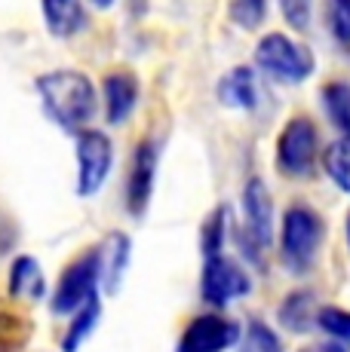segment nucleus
Masks as SVG:
<instances>
[{
  "mask_svg": "<svg viewBox=\"0 0 350 352\" xmlns=\"http://www.w3.org/2000/svg\"><path fill=\"white\" fill-rule=\"evenodd\" d=\"M37 96L43 104L46 117L65 132H83L86 123L96 113V89L92 80L71 67H59V71L40 74L37 77Z\"/></svg>",
  "mask_w": 350,
  "mask_h": 352,
  "instance_id": "1",
  "label": "nucleus"
},
{
  "mask_svg": "<svg viewBox=\"0 0 350 352\" xmlns=\"http://www.w3.org/2000/svg\"><path fill=\"white\" fill-rule=\"evenodd\" d=\"M326 236L322 218L307 206H292L282 214V230H280V254L292 273H305L311 270L316 252Z\"/></svg>",
  "mask_w": 350,
  "mask_h": 352,
  "instance_id": "2",
  "label": "nucleus"
},
{
  "mask_svg": "<svg viewBox=\"0 0 350 352\" xmlns=\"http://www.w3.org/2000/svg\"><path fill=\"white\" fill-rule=\"evenodd\" d=\"M255 65L280 83H301L313 74V52L286 34H265L255 46Z\"/></svg>",
  "mask_w": 350,
  "mask_h": 352,
  "instance_id": "3",
  "label": "nucleus"
},
{
  "mask_svg": "<svg viewBox=\"0 0 350 352\" xmlns=\"http://www.w3.org/2000/svg\"><path fill=\"white\" fill-rule=\"evenodd\" d=\"M99 288H102V248H92L62 273L52 294V313H77L86 300L99 297Z\"/></svg>",
  "mask_w": 350,
  "mask_h": 352,
  "instance_id": "4",
  "label": "nucleus"
},
{
  "mask_svg": "<svg viewBox=\"0 0 350 352\" xmlns=\"http://www.w3.org/2000/svg\"><path fill=\"white\" fill-rule=\"evenodd\" d=\"M274 242V206L271 190L261 178H249L243 187V233L240 245L249 261L261 263V252Z\"/></svg>",
  "mask_w": 350,
  "mask_h": 352,
  "instance_id": "5",
  "label": "nucleus"
},
{
  "mask_svg": "<svg viewBox=\"0 0 350 352\" xmlns=\"http://www.w3.org/2000/svg\"><path fill=\"white\" fill-rule=\"evenodd\" d=\"M316 126L307 117H292L282 126L280 138H277V166L282 175L292 178H307L316 166Z\"/></svg>",
  "mask_w": 350,
  "mask_h": 352,
  "instance_id": "6",
  "label": "nucleus"
},
{
  "mask_svg": "<svg viewBox=\"0 0 350 352\" xmlns=\"http://www.w3.org/2000/svg\"><path fill=\"white\" fill-rule=\"evenodd\" d=\"M114 166V144L99 129L77 132V193L96 196Z\"/></svg>",
  "mask_w": 350,
  "mask_h": 352,
  "instance_id": "7",
  "label": "nucleus"
},
{
  "mask_svg": "<svg viewBox=\"0 0 350 352\" xmlns=\"http://www.w3.org/2000/svg\"><path fill=\"white\" fill-rule=\"evenodd\" d=\"M252 291V282L243 273L240 263H234L225 254H212L203 263V279H200V297L203 303L221 309L234 300V297H246Z\"/></svg>",
  "mask_w": 350,
  "mask_h": 352,
  "instance_id": "8",
  "label": "nucleus"
},
{
  "mask_svg": "<svg viewBox=\"0 0 350 352\" xmlns=\"http://www.w3.org/2000/svg\"><path fill=\"white\" fill-rule=\"evenodd\" d=\"M157 160H160V141L145 138L136 144L130 166V181H126V206H130L132 218H141L151 202L154 190V175H157Z\"/></svg>",
  "mask_w": 350,
  "mask_h": 352,
  "instance_id": "9",
  "label": "nucleus"
},
{
  "mask_svg": "<svg viewBox=\"0 0 350 352\" xmlns=\"http://www.w3.org/2000/svg\"><path fill=\"white\" fill-rule=\"evenodd\" d=\"M240 343V324L231 319H221L218 313L197 316L185 328L178 340V352H218Z\"/></svg>",
  "mask_w": 350,
  "mask_h": 352,
  "instance_id": "10",
  "label": "nucleus"
},
{
  "mask_svg": "<svg viewBox=\"0 0 350 352\" xmlns=\"http://www.w3.org/2000/svg\"><path fill=\"white\" fill-rule=\"evenodd\" d=\"M138 104V80L130 71H111L105 77V117L111 126H120L132 117Z\"/></svg>",
  "mask_w": 350,
  "mask_h": 352,
  "instance_id": "11",
  "label": "nucleus"
},
{
  "mask_svg": "<svg viewBox=\"0 0 350 352\" xmlns=\"http://www.w3.org/2000/svg\"><path fill=\"white\" fill-rule=\"evenodd\" d=\"M10 294L12 300L22 303H37L46 294V279L43 270L31 254H19L10 267Z\"/></svg>",
  "mask_w": 350,
  "mask_h": 352,
  "instance_id": "12",
  "label": "nucleus"
},
{
  "mask_svg": "<svg viewBox=\"0 0 350 352\" xmlns=\"http://www.w3.org/2000/svg\"><path fill=\"white\" fill-rule=\"evenodd\" d=\"M218 101L225 107H237V111H252L258 104V89H255V74L252 67H231L225 77L218 80Z\"/></svg>",
  "mask_w": 350,
  "mask_h": 352,
  "instance_id": "13",
  "label": "nucleus"
},
{
  "mask_svg": "<svg viewBox=\"0 0 350 352\" xmlns=\"http://www.w3.org/2000/svg\"><path fill=\"white\" fill-rule=\"evenodd\" d=\"M40 6H43L46 28L56 34V37H71L86 22V12L80 0H40Z\"/></svg>",
  "mask_w": 350,
  "mask_h": 352,
  "instance_id": "14",
  "label": "nucleus"
},
{
  "mask_svg": "<svg viewBox=\"0 0 350 352\" xmlns=\"http://www.w3.org/2000/svg\"><path fill=\"white\" fill-rule=\"evenodd\" d=\"M102 285L105 291H117L120 282H123V270L130 263V236L123 233H111L102 242Z\"/></svg>",
  "mask_w": 350,
  "mask_h": 352,
  "instance_id": "15",
  "label": "nucleus"
},
{
  "mask_svg": "<svg viewBox=\"0 0 350 352\" xmlns=\"http://www.w3.org/2000/svg\"><path fill=\"white\" fill-rule=\"evenodd\" d=\"M313 303L316 300H313L311 291H292L280 307V324L286 331H292V334H305V331H311L316 316H320L313 309Z\"/></svg>",
  "mask_w": 350,
  "mask_h": 352,
  "instance_id": "16",
  "label": "nucleus"
},
{
  "mask_svg": "<svg viewBox=\"0 0 350 352\" xmlns=\"http://www.w3.org/2000/svg\"><path fill=\"white\" fill-rule=\"evenodd\" d=\"M322 168H326V175L341 190L350 193V135L332 141V144L326 147V153H322Z\"/></svg>",
  "mask_w": 350,
  "mask_h": 352,
  "instance_id": "17",
  "label": "nucleus"
},
{
  "mask_svg": "<svg viewBox=\"0 0 350 352\" xmlns=\"http://www.w3.org/2000/svg\"><path fill=\"white\" fill-rule=\"evenodd\" d=\"M322 107H326L332 126L341 135H350V86L347 83H329L322 89Z\"/></svg>",
  "mask_w": 350,
  "mask_h": 352,
  "instance_id": "18",
  "label": "nucleus"
},
{
  "mask_svg": "<svg viewBox=\"0 0 350 352\" xmlns=\"http://www.w3.org/2000/svg\"><path fill=\"white\" fill-rule=\"evenodd\" d=\"M99 316H102V303H99V297H92V300H86L83 307L74 313V322H71L68 334H65V340H62V349H77L80 343L96 331Z\"/></svg>",
  "mask_w": 350,
  "mask_h": 352,
  "instance_id": "19",
  "label": "nucleus"
},
{
  "mask_svg": "<svg viewBox=\"0 0 350 352\" xmlns=\"http://www.w3.org/2000/svg\"><path fill=\"white\" fill-rule=\"evenodd\" d=\"M31 337V322L16 309L0 307V349H19Z\"/></svg>",
  "mask_w": 350,
  "mask_h": 352,
  "instance_id": "20",
  "label": "nucleus"
},
{
  "mask_svg": "<svg viewBox=\"0 0 350 352\" xmlns=\"http://www.w3.org/2000/svg\"><path fill=\"white\" fill-rule=\"evenodd\" d=\"M225 230H227V208L215 206L209 212V218L203 221V230H200V248H203V257L221 254V245H225Z\"/></svg>",
  "mask_w": 350,
  "mask_h": 352,
  "instance_id": "21",
  "label": "nucleus"
},
{
  "mask_svg": "<svg viewBox=\"0 0 350 352\" xmlns=\"http://www.w3.org/2000/svg\"><path fill=\"white\" fill-rule=\"evenodd\" d=\"M316 328H322L329 337H335V340L350 346V313H344V309L322 307L320 316H316Z\"/></svg>",
  "mask_w": 350,
  "mask_h": 352,
  "instance_id": "22",
  "label": "nucleus"
},
{
  "mask_svg": "<svg viewBox=\"0 0 350 352\" xmlns=\"http://www.w3.org/2000/svg\"><path fill=\"white\" fill-rule=\"evenodd\" d=\"M265 12H267V0H234L231 3V19L246 31L258 28L265 22Z\"/></svg>",
  "mask_w": 350,
  "mask_h": 352,
  "instance_id": "23",
  "label": "nucleus"
},
{
  "mask_svg": "<svg viewBox=\"0 0 350 352\" xmlns=\"http://www.w3.org/2000/svg\"><path fill=\"white\" fill-rule=\"evenodd\" d=\"M329 28L335 40L350 43V0H329Z\"/></svg>",
  "mask_w": 350,
  "mask_h": 352,
  "instance_id": "24",
  "label": "nucleus"
},
{
  "mask_svg": "<svg viewBox=\"0 0 350 352\" xmlns=\"http://www.w3.org/2000/svg\"><path fill=\"white\" fill-rule=\"evenodd\" d=\"M246 349H280V337L274 334L267 324H261L258 319L249 322L246 328V340H243Z\"/></svg>",
  "mask_w": 350,
  "mask_h": 352,
  "instance_id": "25",
  "label": "nucleus"
},
{
  "mask_svg": "<svg viewBox=\"0 0 350 352\" xmlns=\"http://www.w3.org/2000/svg\"><path fill=\"white\" fill-rule=\"evenodd\" d=\"M282 19L289 22V28L295 31H307L311 25V0H280Z\"/></svg>",
  "mask_w": 350,
  "mask_h": 352,
  "instance_id": "26",
  "label": "nucleus"
},
{
  "mask_svg": "<svg viewBox=\"0 0 350 352\" xmlns=\"http://www.w3.org/2000/svg\"><path fill=\"white\" fill-rule=\"evenodd\" d=\"M92 3H96L99 10H111V6H114V0H92Z\"/></svg>",
  "mask_w": 350,
  "mask_h": 352,
  "instance_id": "27",
  "label": "nucleus"
},
{
  "mask_svg": "<svg viewBox=\"0 0 350 352\" xmlns=\"http://www.w3.org/2000/svg\"><path fill=\"white\" fill-rule=\"evenodd\" d=\"M347 242H350V214H347Z\"/></svg>",
  "mask_w": 350,
  "mask_h": 352,
  "instance_id": "28",
  "label": "nucleus"
}]
</instances>
